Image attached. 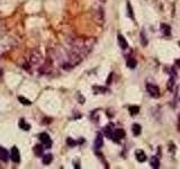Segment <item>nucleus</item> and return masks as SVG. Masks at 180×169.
<instances>
[{
	"label": "nucleus",
	"mask_w": 180,
	"mask_h": 169,
	"mask_svg": "<svg viewBox=\"0 0 180 169\" xmlns=\"http://www.w3.org/2000/svg\"><path fill=\"white\" fill-rule=\"evenodd\" d=\"M161 30H162V33H163L166 36L170 35V33H171V28H170V26L167 25V24H162V25H161Z\"/></svg>",
	"instance_id": "13"
},
{
	"label": "nucleus",
	"mask_w": 180,
	"mask_h": 169,
	"mask_svg": "<svg viewBox=\"0 0 180 169\" xmlns=\"http://www.w3.org/2000/svg\"><path fill=\"white\" fill-rule=\"evenodd\" d=\"M19 126H20V129L25 130V131H28L29 129H30V125L27 124V123H26V121H25L24 118H22V120L19 121Z\"/></svg>",
	"instance_id": "14"
},
{
	"label": "nucleus",
	"mask_w": 180,
	"mask_h": 169,
	"mask_svg": "<svg viewBox=\"0 0 180 169\" xmlns=\"http://www.w3.org/2000/svg\"><path fill=\"white\" fill-rule=\"evenodd\" d=\"M66 143H68V144H69L70 147H74V146L77 144V142H76V141H73V140H72L71 138H69V139L66 140Z\"/></svg>",
	"instance_id": "21"
},
{
	"label": "nucleus",
	"mask_w": 180,
	"mask_h": 169,
	"mask_svg": "<svg viewBox=\"0 0 180 169\" xmlns=\"http://www.w3.org/2000/svg\"><path fill=\"white\" fill-rule=\"evenodd\" d=\"M176 64H177V66H180V59L176 61Z\"/></svg>",
	"instance_id": "24"
},
{
	"label": "nucleus",
	"mask_w": 180,
	"mask_h": 169,
	"mask_svg": "<svg viewBox=\"0 0 180 169\" xmlns=\"http://www.w3.org/2000/svg\"><path fill=\"white\" fill-rule=\"evenodd\" d=\"M127 9H128V15H130L131 17H132V18L134 19V15H133V9L131 8V5H130V4H127Z\"/></svg>",
	"instance_id": "23"
},
{
	"label": "nucleus",
	"mask_w": 180,
	"mask_h": 169,
	"mask_svg": "<svg viewBox=\"0 0 180 169\" xmlns=\"http://www.w3.org/2000/svg\"><path fill=\"white\" fill-rule=\"evenodd\" d=\"M28 61L32 64H40L42 62V54L38 51H33L29 54Z\"/></svg>",
	"instance_id": "1"
},
{
	"label": "nucleus",
	"mask_w": 180,
	"mask_h": 169,
	"mask_svg": "<svg viewBox=\"0 0 180 169\" xmlns=\"http://www.w3.org/2000/svg\"><path fill=\"white\" fill-rule=\"evenodd\" d=\"M146 90L150 94V96H152L153 98H158L160 96V89H159L158 86H155L153 83H148L146 85Z\"/></svg>",
	"instance_id": "2"
},
{
	"label": "nucleus",
	"mask_w": 180,
	"mask_h": 169,
	"mask_svg": "<svg viewBox=\"0 0 180 169\" xmlns=\"http://www.w3.org/2000/svg\"><path fill=\"white\" fill-rule=\"evenodd\" d=\"M135 157H136L137 161L140 162H144L146 160V154L143 150H136L135 151Z\"/></svg>",
	"instance_id": "7"
},
{
	"label": "nucleus",
	"mask_w": 180,
	"mask_h": 169,
	"mask_svg": "<svg viewBox=\"0 0 180 169\" xmlns=\"http://www.w3.org/2000/svg\"><path fill=\"white\" fill-rule=\"evenodd\" d=\"M40 140L44 144V148H51L52 147V140L47 133H41L40 134Z\"/></svg>",
	"instance_id": "4"
},
{
	"label": "nucleus",
	"mask_w": 180,
	"mask_h": 169,
	"mask_svg": "<svg viewBox=\"0 0 180 169\" xmlns=\"http://www.w3.org/2000/svg\"><path fill=\"white\" fill-rule=\"evenodd\" d=\"M126 64H127V66H128L130 69H134V68L136 66L137 62L135 59H128L127 60V62H126Z\"/></svg>",
	"instance_id": "17"
},
{
	"label": "nucleus",
	"mask_w": 180,
	"mask_h": 169,
	"mask_svg": "<svg viewBox=\"0 0 180 169\" xmlns=\"http://www.w3.org/2000/svg\"><path fill=\"white\" fill-rule=\"evenodd\" d=\"M150 165H151L152 168L157 169L160 167V161H159V158L158 157H155V156H153L151 159H150Z\"/></svg>",
	"instance_id": "10"
},
{
	"label": "nucleus",
	"mask_w": 180,
	"mask_h": 169,
	"mask_svg": "<svg viewBox=\"0 0 180 169\" xmlns=\"http://www.w3.org/2000/svg\"><path fill=\"white\" fill-rule=\"evenodd\" d=\"M43 148L41 144H37V146H35V148H34V152H35L36 156H42L43 154Z\"/></svg>",
	"instance_id": "16"
},
{
	"label": "nucleus",
	"mask_w": 180,
	"mask_h": 169,
	"mask_svg": "<svg viewBox=\"0 0 180 169\" xmlns=\"http://www.w3.org/2000/svg\"><path fill=\"white\" fill-rule=\"evenodd\" d=\"M9 158H10V153L7 151V149H5L4 147L0 146V160L7 162Z\"/></svg>",
	"instance_id": "6"
},
{
	"label": "nucleus",
	"mask_w": 180,
	"mask_h": 169,
	"mask_svg": "<svg viewBox=\"0 0 180 169\" xmlns=\"http://www.w3.org/2000/svg\"><path fill=\"white\" fill-rule=\"evenodd\" d=\"M102 144H104V139H102V135H101L100 133H98V134H97V136H96V140H95V147L97 148V149H99V148L102 147Z\"/></svg>",
	"instance_id": "9"
},
{
	"label": "nucleus",
	"mask_w": 180,
	"mask_h": 169,
	"mask_svg": "<svg viewBox=\"0 0 180 169\" xmlns=\"http://www.w3.org/2000/svg\"><path fill=\"white\" fill-rule=\"evenodd\" d=\"M124 136H125V131L123 129H116L115 131H114V134H113V138L112 139H115L116 142H118Z\"/></svg>",
	"instance_id": "5"
},
{
	"label": "nucleus",
	"mask_w": 180,
	"mask_h": 169,
	"mask_svg": "<svg viewBox=\"0 0 180 169\" xmlns=\"http://www.w3.org/2000/svg\"><path fill=\"white\" fill-rule=\"evenodd\" d=\"M118 44L119 46L122 47L123 50H125V49H127L128 47V43H127V41L125 40V37L123 36V35H118Z\"/></svg>",
	"instance_id": "8"
},
{
	"label": "nucleus",
	"mask_w": 180,
	"mask_h": 169,
	"mask_svg": "<svg viewBox=\"0 0 180 169\" xmlns=\"http://www.w3.org/2000/svg\"><path fill=\"white\" fill-rule=\"evenodd\" d=\"M141 40H142V44H143L144 46L148 44V40H146V36H145L144 32H142V34H141Z\"/></svg>",
	"instance_id": "20"
},
{
	"label": "nucleus",
	"mask_w": 180,
	"mask_h": 169,
	"mask_svg": "<svg viewBox=\"0 0 180 169\" xmlns=\"http://www.w3.org/2000/svg\"><path fill=\"white\" fill-rule=\"evenodd\" d=\"M173 78H170V80L168 82V89L169 90H172V87H173Z\"/></svg>",
	"instance_id": "22"
},
{
	"label": "nucleus",
	"mask_w": 180,
	"mask_h": 169,
	"mask_svg": "<svg viewBox=\"0 0 180 169\" xmlns=\"http://www.w3.org/2000/svg\"><path fill=\"white\" fill-rule=\"evenodd\" d=\"M132 131H133V134L135 135V136H137V135H140L141 134V132H142V129H141V125L140 124H133V126H132Z\"/></svg>",
	"instance_id": "11"
},
{
	"label": "nucleus",
	"mask_w": 180,
	"mask_h": 169,
	"mask_svg": "<svg viewBox=\"0 0 180 169\" xmlns=\"http://www.w3.org/2000/svg\"><path fill=\"white\" fill-rule=\"evenodd\" d=\"M52 160H53V156L51 153L49 154H45L43 157V163L44 165H50L51 162H52Z\"/></svg>",
	"instance_id": "15"
},
{
	"label": "nucleus",
	"mask_w": 180,
	"mask_h": 169,
	"mask_svg": "<svg viewBox=\"0 0 180 169\" xmlns=\"http://www.w3.org/2000/svg\"><path fill=\"white\" fill-rule=\"evenodd\" d=\"M10 158H11V161L15 162V163H19V162H20V153H19V150H18V148L17 147L11 148Z\"/></svg>",
	"instance_id": "3"
},
{
	"label": "nucleus",
	"mask_w": 180,
	"mask_h": 169,
	"mask_svg": "<svg viewBox=\"0 0 180 169\" xmlns=\"http://www.w3.org/2000/svg\"><path fill=\"white\" fill-rule=\"evenodd\" d=\"M104 133H105V135H106L107 138L112 139V138H113V134H114L113 129H112V125H107V126L104 129Z\"/></svg>",
	"instance_id": "12"
},
{
	"label": "nucleus",
	"mask_w": 180,
	"mask_h": 169,
	"mask_svg": "<svg viewBox=\"0 0 180 169\" xmlns=\"http://www.w3.org/2000/svg\"><path fill=\"white\" fill-rule=\"evenodd\" d=\"M18 99H19V102H20L22 104H24V105H30V104H32L30 100L26 99V98H25V97H23V96H19V97H18Z\"/></svg>",
	"instance_id": "19"
},
{
	"label": "nucleus",
	"mask_w": 180,
	"mask_h": 169,
	"mask_svg": "<svg viewBox=\"0 0 180 169\" xmlns=\"http://www.w3.org/2000/svg\"><path fill=\"white\" fill-rule=\"evenodd\" d=\"M128 110H130V113L132 115H136V114H138V112H140V107L138 106H131Z\"/></svg>",
	"instance_id": "18"
},
{
	"label": "nucleus",
	"mask_w": 180,
	"mask_h": 169,
	"mask_svg": "<svg viewBox=\"0 0 180 169\" xmlns=\"http://www.w3.org/2000/svg\"><path fill=\"white\" fill-rule=\"evenodd\" d=\"M179 103H180V98H179Z\"/></svg>",
	"instance_id": "25"
}]
</instances>
